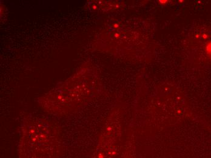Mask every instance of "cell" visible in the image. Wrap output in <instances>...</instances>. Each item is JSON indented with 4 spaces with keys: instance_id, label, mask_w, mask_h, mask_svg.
<instances>
[{
    "instance_id": "obj_1",
    "label": "cell",
    "mask_w": 211,
    "mask_h": 158,
    "mask_svg": "<svg viewBox=\"0 0 211 158\" xmlns=\"http://www.w3.org/2000/svg\"><path fill=\"white\" fill-rule=\"evenodd\" d=\"M167 1H161V0H160V1H159V2H162L161 3L162 4H164V3H166V2H167Z\"/></svg>"
}]
</instances>
